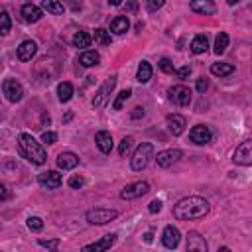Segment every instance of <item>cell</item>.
<instances>
[{
  "label": "cell",
  "mask_w": 252,
  "mask_h": 252,
  "mask_svg": "<svg viewBox=\"0 0 252 252\" xmlns=\"http://www.w3.org/2000/svg\"><path fill=\"white\" fill-rule=\"evenodd\" d=\"M185 126H187L185 116H182V115H170L167 116V130H170L174 136H182Z\"/></svg>",
  "instance_id": "obj_17"
},
{
  "label": "cell",
  "mask_w": 252,
  "mask_h": 252,
  "mask_svg": "<svg viewBox=\"0 0 252 252\" xmlns=\"http://www.w3.org/2000/svg\"><path fill=\"white\" fill-rule=\"evenodd\" d=\"M38 183H40L44 189H57V187L63 183V178H61V174L49 170V172H44V174L38 176Z\"/></svg>",
  "instance_id": "obj_15"
},
{
  "label": "cell",
  "mask_w": 252,
  "mask_h": 252,
  "mask_svg": "<svg viewBox=\"0 0 252 252\" xmlns=\"http://www.w3.org/2000/svg\"><path fill=\"white\" fill-rule=\"evenodd\" d=\"M79 63H81L83 67L99 65V63H101V55H99V51H95V49H87V51H83V53L79 55Z\"/></svg>",
  "instance_id": "obj_22"
},
{
  "label": "cell",
  "mask_w": 252,
  "mask_h": 252,
  "mask_svg": "<svg viewBox=\"0 0 252 252\" xmlns=\"http://www.w3.org/2000/svg\"><path fill=\"white\" fill-rule=\"evenodd\" d=\"M130 95H132V91H130V89L120 91V93H118V97H116V99H115V103H113V109H115V111H120V109H122V105L130 99Z\"/></svg>",
  "instance_id": "obj_33"
},
{
  "label": "cell",
  "mask_w": 252,
  "mask_h": 252,
  "mask_svg": "<svg viewBox=\"0 0 252 252\" xmlns=\"http://www.w3.org/2000/svg\"><path fill=\"white\" fill-rule=\"evenodd\" d=\"M124 8H126L128 12H136V10H138V2H126Z\"/></svg>",
  "instance_id": "obj_45"
},
{
  "label": "cell",
  "mask_w": 252,
  "mask_h": 252,
  "mask_svg": "<svg viewBox=\"0 0 252 252\" xmlns=\"http://www.w3.org/2000/svg\"><path fill=\"white\" fill-rule=\"evenodd\" d=\"M234 163L238 165H252V140H244L236 150H234V156H232Z\"/></svg>",
  "instance_id": "obj_9"
},
{
  "label": "cell",
  "mask_w": 252,
  "mask_h": 252,
  "mask_svg": "<svg viewBox=\"0 0 252 252\" xmlns=\"http://www.w3.org/2000/svg\"><path fill=\"white\" fill-rule=\"evenodd\" d=\"M28 229H30L32 232H40V230L44 229V221H42L40 217H30V219H28Z\"/></svg>",
  "instance_id": "obj_36"
},
{
  "label": "cell",
  "mask_w": 252,
  "mask_h": 252,
  "mask_svg": "<svg viewBox=\"0 0 252 252\" xmlns=\"http://www.w3.org/2000/svg\"><path fill=\"white\" fill-rule=\"evenodd\" d=\"M185 252H209V244H207L205 236H201L197 230H191V232L187 234Z\"/></svg>",
  "instance_id": "obj_12"
},
{
  "label": "cell",
  "mask_w": 252,
  "mask_h": 252,
  "mask_svg": "<svg viewBox=\"0 0 252 252\" xmlns=\"http://www.w3.org/2000/svg\"><path fill=\"white\" fill-rule=\"evenodd\" d=\"M158 67H160V71H163V73H174L176 69H174V63L167 59V57H161L160 61H158Z\"/></svg>",
  "instance_id": "obj_37"
},
{
  "label": "cell",
  "mask_w": 252,
  "mask_h": 252,
  "mask_svg": "<svg viewBox=\"0 0 252 252\" xmlns=\"http://www.w3.org/2000/svg\"><path fill=\"white\" fill-rule=\"evenodd\" d=\"M57 97H59L61 103L71 101V97H73V85H71V83H67V81L59 83V85H57Z\"/></svg>",
  "instance_id": "obj_26"
},
{
  "label": "cell",
  "mask_w": 252,
  "mask_h": 252,
  "mask_svg": "<svg viewBox=\"0 0 252 252\" xmlns=\"http://www.w3.org/2000/svg\"><path fill=\"white\" fill-rule=\"evenodd\" d=\"M167 95H170V101L176 103L178 107H189V103H191V91L183 85L172 87L170 91H167Z\"/></svg>",
  "instance_id": "obj_10"
},
{
  "label": "cell",
  "mask_w": 252,
  "mask_h": 252,
  "mask_svg": "<svg viewBox=\"0 0 252 252\" xmlns=\"http://www.w3.org/2000/svg\"><path fill=\"white\" fill-rule=\"evenodd\" d=\"M115 87H116V77L113 75V77H109V79L103 83L101 89L97 91V95H95V99H93V107H105L107 101H109V97H111V93L115 91Z\"/></svg>",
  "instance_id": "obj_8"
},
{
  "label": "cell",
  "mask_w": 252,
  "mask_h": 252,
  "mask_svg": "<svg viewBox=\"0 0 252 252\" xmlns=\"http://www.w3.org/2000/svg\"><path fill=\"white\" fill-rule=\"evenodd\" d=\"M140 116H144V109L136 107V109H134V113H132V118H140Z\"/></svg>",
  "instance_id": "obj_46"
},
{
  "label": "cell",
  "mask_w": 252,
  "mask_h": 252,
  "mask_svg": "<svg viewBox=\"0 0 252 252\" xmlns=\"http://www.w3.org/2000/svg\"><path fill=\"white\" fill-rule=\"evenodd\" d=\"M207 47H209V40H207V36H205V34H199V36H195V38H193V42H191V51H193L195 55L205 53V51H207Z\"/></svg>",
  "instance_id": "obj_24"
},
{
  "label": "cell",
  "mask_w": 252,
  "mask_h": 252,
  "mask_svg": "<svg viewBox=\"0 0 252 252\" xmlns=\"http://www.w3.org/2000/svg\"><path fill=\"white\" fill-rule=\"evenodd\" d=\"M36 51H38V44L34 40H24L18 46V59L20 61H32V57L36 55Z\"/></svg>",
  "instance_id": "obj_18"
},
{
  "label": "cell",
  "mask_w": 252,
  "mask_h": 252,
  "mask_svg": "<svg viewBox=\"0 0 252 252\" xmlns=\"http://www.w3.org/2000/svg\"><path fill=\"white\" fill-rule=\"evenodd\" d=\"M148 211H150V213H154V215H156V213H160V211H161V201H160V199H154V201L148 205Z\"/></svg>",
  "instance_id": "obj_43"
},
{
  "label": "cell",
  "mask_w": 252,
  "mask_h": 252,
  "mask_svg": "<svg viewBox=\"0 0 252 252\" xmlns=\"http://www.w3.org/2000/svg\"><path fill=\"white\" fill-rule=\"evenodd\" d=\"M42 120H44V122H47V124H49V115H44V116H42Z\"/></svg>",
  "instance_id": "obj_48"
},
{
  "label": "cell",
  "mask_w": 252,
  "mask_h": 252,
  "mask_svg": "<svg viewBox=\"0 0 252 252\" xmlns=\"http://www.w3.org/2000/svg\"><path fill=\"white\" fill-rule=\"evenodd\" d=\"M152 79V65L148 63V61H142L140 65H138V73H136V81L138 83H148Z\"/></svg>",
  "instance_id": "obj_25"
},
{
  "label": "cell",
  "mask_w": 252,
  "mask_h": 252,
  "mask_svg": "<svg viewBox=\"0 0 252 252\" xmlns=\"http://www.w3.org/2000/svg\"><path fill=\"white\" fill-rule=\"evenodd\" d=\"M152 156H154V146H152L150 142H142V144L136 148V152H134V156H132V160H130L132 170H134V172H142L144 167L148 165V161H150Z\"/></svg>",
  "instance_id": "obj_3"
},
{
  "label": "cell",
  "mask_w": 252,
  "mask_h": 252,
  "mask_svg": "<svg viewBox=\"0 0 252 252\" xmlns=\"http://www.w3.org/2000/svg\"><path fill=\"white\" fill-rule=\"evenodd\" d=\"M42 8L36 6V4H24L22 6V20L28 22V24H34V22H40L42 20Z\"/></svg>",
  "instance_id": "obj_20"
},
{
  "label": "cell",
  "mask_w": 252,
  "mask_h": 252,
  "mask_svg": "<svg viewBox=\"0 0 252 252\" xmlns=\"http://www.w3.org/2000/svg\"><path fill=\"white\" fill-rule=\"evenodd\" d=\"M128 28H130V20H128L126 16H116V18H113V20H111V32H113V34H116V36L126 34V32H128Z\"/></svg>",
  "instance_id": "obj_23"
},
{
  "label": "cell",
  "mask_w": 252,
  "mask_h": 252,
  "mask_svg": "<svg viewBox=\"0 0 252 252\" xmlns=\"http://www.w3.org/2000/svg\"><path fill=\"white\" fill-rule=\"evenodd\" d=\"M163 6V0H150V2L146 4V8H148V12H154V10H160Z\"/></svg>",
  "instance_id": "obj_42"
},
{
  "label": "cell",
  "mask_w": 252,
  "mask_h": 252,
  "mask_svg": "<svg viewBox=\"0 0 252 252\" xmlns=\"http://www.w3.org/2000/svg\"><path fill=\"white\" fill-rule=\"evenodd\" d=\"M132 146H134V138H132V136H126V138L120 142V146H118V154H120L122 158L128 156L130 150H132Z\"/></svg>",
  "instance_id": "obj_34"
},
{
  "label": "cell",
  "mask_w": 252,
  "mask_h": 252,
  "mask_svg": "<svg viewBox=\"0 0 252 252\" xmlns=\"http://www.w3.org/2000/svg\"><path fill=\"white\" fill-rule=\"evenodd\" d=\"M2 93L6 95V99L10 103H20L22 97H24V87H22V83L16 81V79H6L2 83Z\"/></svg>",
  "instance_id": "obj_5"
},
{
  "label": "cell",
  "mask_w": 252,
  "mask_h": 252,
  "mask_svg": "<svg viewBox=\"0 0 252 252\" xmlns=\"http://www.w3.org/2000/svg\"><path fill=\"white\" fill-rule=\"evenodd\" d=\"M59 242H61L59 238H51V240H46V238H40V240H38V244H40V246H46V248H49V252H59V250H57V246H59Z\"/></svg>",
  "instance_id": "obj_35"
},
{
  "label": "cell",
  "mask_w": 252,
  "mask_h": 252,
  "mask_svg": "<svg viewBox=\"0 0 252 252\" xmlns=\"http://www.w3.org/2000/svg\"><path fill=\"white\" fill-rule=\"evenodd\" d=\"M42 8L47 10V12H51V14H63V10H65L61 2H53V0H44Z\"/></svg>",
  "instance_id": "obj_32"
},
{
  "label": "cell",
  "mask_w": 252,
  "mask_h": 252,
  "mask_svg": "<svg viewBox=\"0 0 252 252\" xmlns=\"http://www.w3.org/2000/svg\"><path fill=\"white\" fill-rule=\"evenodd\" d=\"M77 165H79V156L77 154H73V152H61L57 156V167H59V170L67 172V170H75Z\"/></svg>",
  "instance_id": "obj_16"
},
{
  "label": "cell",
  "mask_w": 252,
  "mask_h": 252,
  "mask_svg": "<svg viewBox=\"0 0 252 252\" xmlns=\"http://www.w3.org/2000/svg\"><path fill=\"white\" fill-rule=\"evenodd\" d=\"M42 142H46V144H55V142H57V134L51 132V130H47V132L42 134Z\"/></svg>",
  "instance_id": "obj_40"
},
{
  "label": "cell",
  "mask_w": 252,
  "mask_h": 252,
  "mask_svg": "<svg viewBox=\"0 0 252 252\" xmlns=\"http://www.w3.org/2000/svg\"><path fill=\"white\" fill-rule=\"evenodd\" d=\"M148 191H150V185H148L146 182H136V183L126 185V187L120 191V199H124V201L140 199V197H144Z\"/></svg>",
  "instance_id": "obj_7"
},
{
  "label": "cell",
  "mask_w": 252,
  "mask_h": 252,
  "mask_svg": "<svg viewBox=\"0 0 252 252\" xmlns=\"http://www.w3.org/2000/svg\"><path fill=\"white\" fill-rule=\"evenodd\" d=\"M180 240H182V234H180V230H178L174 225H167V227L163 229V232H161V244H163L165 248H170V250L178 248Z\"/></svg>",
  "instance_id": "obj_14"
},
{
  "label": "cell",
  "mask_w": 252,
  "mask_h": 252,
  "mask_svg": "<svg viewBox=\"0 0 252 252\" xmlns=\"http://www.w3.org/2000/svg\"><path fill=\"white\" fill-rule=\"evenodd\" d=\"M91 42H93V36L89 34V32H77L75 36H73V46L75 47H89L91 46Z\"/></svg>",
  "instance_id": "obj_27"
},
{
  "label": "cell",
  "mask_w": 252,
  "mask_h": 252,
  "mask_svg": "<svg viewBox=\"0 0 252 252\" xmlns=\"http://www.w3.org/2000/svg\"><path fill=\"white\" fill-rule=\"evenodd\" d=\"M95 142H97V148H99L103 154H111L113 148H115L113 136H111V132H107V130H99V132L95 134Z\"/></svg>",
  "instance_id": "obj_19"
},
{
  "label": "cell",
  "mask_w": 252,
  "mask_h": 252,
  "mask_svg": "<svg viewBox=\"0 0 252 252\" xmlns=\"http://www.w3.org/2000/svg\"><path fill=\"white\" fill-rule=\"evenodd\" d=\"M207 87H209V81H207L205 77H199V79H197V91H199V93H205Z\"/></svg>",
  "instance_id": "obj_44"
},
{
  "label": "cell",
  "mask_w": 252,
  "mask_h": 252,
  "mask_svg": "<svg viewBox=\"0 0 252 252\" xmlns=\"http://www.w3.org/2000/svg\"><path fill=\"white\" fill-rule=\"evenodd\" d=\"M211 73L217 75V77H227V75L234 73V65H230V63H213Z\"/></svg>",
  "instance_id": "obj_28"
},
{
  "label": "cell",
  "mask_w": 252,
  "mask_h": 252,
  "mask_svg": "<svg viewBox=\"0 0 252 252\" xmlns=\"http://www.w3.org/2000/svg\"><path fill=\"white\" fill-rule=\"evenodd\" d=\"M93 38H95V42L99 46H111V32H107L105 28H97Z\"/></svg>",
  "instance_id": "obj_30"
},
{
  "label": "cell",
  "mask_w": 252,
  "mask_h": 252,
  "mask_svg": "<svg viewBox=\"0 0 252 252\" xmlns=\"http://www.w3.org/2000/svg\"><path fill=\"white\" fill-rule=\"evenodd\" d=\"M174 73L178 75V79H187V77L191 75V67H189V65H183V67H180V69H176Z\"/></svg>",
  "instance_id": "obj_39"
},
{
  "label": "cell",
  "mask_w": 252,
  "mask_h": 252,
  "mask_svg": "<svg viewBox=\"0 0 252 252\" xmlns=\"http://www.w3.org/2000/svg\"><path fill=\"white\" fill-rule=\"evenodd\" d=\"M189 138H191V142H193V144H197V146H205V144H209V142H211L213 132H211V128H209V126H205V124H197V126H193V128L189 130Z\"/></svg>",
  "instance_id": "obj_11"
},
{
  "label": "cell",
  "mask_w": 252,
  "mask_h": 252,
  "mask_svg": "<svg viewBox=\"0 0 252 252\" xmlns=\"http://www.w3.org/2000/svg\"><path fill=\"white\" fill-rule=\"evenodd\" d=\"M144 240H146V242H152V240H154V234H152V232H146V234H144Z\"/></svg>",
  "instance_id": "obj_47"
},
{
  "label": "cell",
  "mask_w": 252,
  "mask_h": 252,
  "mask_svg": "<svg viewBox=\"0 0 252 252\" xmlns=\"http://www.w3.org/2000/svg\"><path fill=\"white\" fill-rule=\"evenodd\" d=\"M209 213V201L203 197H185L182 199L176 207H174V217L178 221H195V219H203Z\"/></svg>",
  "instance_id": "obj_1"
},
{
  "label": "cell",
  "mask_w": 252,
  "mask_h": 252,
  "mask_svg": "<svg viewBox=\"0 0 252 252\" xmlns=\"http://www.w3.org/2000/svg\"><path fill=\"white\" fill-rule=\"evenodd\" d=\"M67 183H69L71 189H81L83 185H85V178H83V176H71Z\"/></svg>",
  "instance_id": "obj_38"
},
{
  "label": "cell",
  "mask_w": 252,
  "mask_h": 252,
  "mask_svg": "<svg viewBox=\"0 0 252 252\" xmlns=\"http://www.w3.org/2000/svg\"><path fill=\"white\" fill-rule=\"evenodd\" d=\"M227 47H229V36H227L225 32H221V34L215 38V53L221 55V53L227 51Z\"/></svg>",
  "instance_id": "obj_29"
},
{
  "label": "cell",
  "mask_w": 252,
  "mask_h": 252,
  "mask_svg": "<svg viewBox=\"0 0 252 252\" xmlns=\"http://www.w3.org/2000/svg\"><path fill=\"white\" fill-rule=\"evenodd\" d=\"M18 148H20V154L28 160V161H32V163H36V165H42V163H46V160H47V154H46V150H44V146L32 136V134H20V138H18Z\"/></svg>",
  "instance_id": "obj_2"
},
{
  "label": "cell",
  "mask_w": 252,
  "mask_h": 252,
  "mask_svg": "<svg viewBox=\"0 0 252 252\" xmlns=\"http://www.w3.org/2000/svg\"><path fill=\"white\" fill-rule=\"evenodd\" d=\"M116 234L115 232H111V234H105L103 238H99L97 242H93V244H85L81 248V252H109L115 244H116Z\"/></svg>",
  "instance_id": "obj_6"
},
{
  "label": "cell",
  "mask_w": 252,
  "mask_h": 252,
  "mask_svg": "<svg viewBox=\"0 0 252 252\" xmlns=\"http://www.w3.org/2000/svg\"><path fill=\"white\" fill-rule=\"evenodd\" d=\"M189 8H191L193 12L203 14V16H211V14L217 12V6L211 2V0H193V2L189 4Z\"/></svg>",
  "instance_id": "obj_21"
},
{
  "label": "cell",
  "mask_w": 252,
  "mask_h": 252,
  "mask_svg": "<svg viewBox=\"0 0 252 252\" xmlns=\"http://www.w3.org/2000/svg\"><path fill=\"white\" fill-rule=\"evenodd\" d=\"M183 156V152L182 150H178V148H170V150H163V152H160L158 154V158H156V161H158V165L160 167H172L174 163H178L180 161V158Z\"/></svg>",
  "instance_id": "obj_13"
},
{
  "label": "cell",
  "mask_w": 252,
  "mask_h": 252,
  "mask_svg": "<svg viewBox=\"0 0 252 252\" xmlns=\"http://www.w3.org/2000/svg\"><path fill=\"white\" fill-rule=\"evenodd\" d=\"M12 28V20L8 12H0V36H8Z\"/></svg>",
  "instance_id": "obj_31"
},
{
  "label": "cell",
  "mask_w": 252,
  "mask_h": 252,
  "mask_svg": "<svg viewBox=\"0 0 252 252\" xmlns=\"http://www.w3.org/2000/svg\"><path fill=\"white\" fill-rule=\"evenodd\" d=\"M10 189H8V185L6 183H0V203H2V201H8L10 199Z\"/></svg>",
  "instance_id": "obj_41"
},
{
  "label": "cell",
  "mask_w": 252,
  "mask_h": 252,
  "mask_svg": "<svg viewBox=\"0 0 252 252\" xmlns=\"http://www.w3.org/2000/svg\"><path fill=\"white\" fill-rule=\"evenodd\" d=\"M87 223L89 225H97V227H101V225H107V223H111V221H115L116 217H118V213L115 211V209H105V207H97V209H91V211H87Z\"/></svg>",
  "instance_id": "obj_4"
},
{
  "label": "cell",
  "mask_w": 252,
  "mask_h": 252,
  "mask_svg": "<svg viewBox=\"0 0 252 252\" xmlns=\"http://www.w3.org/2000/svg\"><path fill=\"white\" fill-rule=\"evenodd\" d=\"M219 252H230V248H227V246H221V248H219Z\"/></svg>",
  "instance_id": "obj_49"
}]
</instances>
